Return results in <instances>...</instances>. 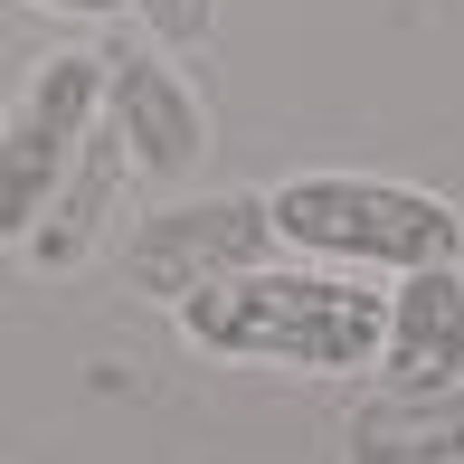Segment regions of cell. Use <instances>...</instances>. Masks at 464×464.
<instances>
[{"label":"cell","mask_w":464,"mask_h":464,"mask_svg":"<svg viewBox=\"0 0 464 464\" xmlns=\"http://www.w3.org/2000/svg\"><path fill=\"white\" fill-rule=\"evenodd\" d=\"M379 379L389 389L464 379V276L455 266H408V285L379 294Z\"/></svg>","instance_id":"6"},{"label":"cell","mask_w":464,"mask_h":464,"mask_svg":"<svg viewBox=\"0 0 464 464\" xmlns=\"http://www.w3.org/2000/svg\"><path fill=\"white\" fill-rule=\"evenodd\" d=\"M266 246H276L266 199L218 189V199H171V208H152V218L133 227V246H123V276H133V294H152V304H180V294L237 276V266H266Z\"/></svg>","instance_id":"4"},{"label":"cell","mask_w":464,"mask_h":464,"mask_svg":"<svg viewBox=\"0 0 464 464\" xmlns=\"http://www.w3.org/2000/svg\"><path fill=\"white\" fill-rule=\"evenodd\" d=\"M180 332L227 361L285 370H370L379 361V294L313 276V266H237V276L180 294Z\"/></svg>","instance_id":"1"},{"label":"cell","mask_w":464,"mask_h":464,"mask_svg":"<svg viewBox=\"0 0 464 464\" xmlns=\"http://www.w3.org/2000/svg\"><path fill=\"white\" fill-rule=\"evenodd\" d=\"M142 29L161 38V48H199L208 29H218V0H133Z\"/></svg>","instance_id":"9"},{"label":"cell","mask_w":464,"mask_h":464,"mask_svg":"<svg viewBox=\"0 0 464 464\" xmlns=\"http://www.w3.org/2000/svg\"><path fill=\"white\" fill-rule=\"evenodd\" d=\"M95 67H104V95H95V104L114 114L123 161H133L142 180H189V171H199V152H208L199 95H189L152 48H104Z\"/></svg>","instance_id":"5"},{"label":"cell","mask_w":464,"mask_h":464,"mask_svg":"<svg viewBox=\"0 0 464 464\" xmlns=\"http://www.w3.org/2000/svg\"><path fill=\"white\" fill-rule=\"evenodd\" d=\"M123 180H133V161H123V142H114V123H86V142H76V161H67V180L48 189V208L29 218V266L38 276H76V266L104 246V227H114V199H123Z\"/></svg>","instance_id":"7"},{"label":"cell","mask_w":464,"mask_h":464,"mask_svg":"<svg viewBox=\"0 0 464 464\" xmlns=\"http://www.w3.org/2000/svg\"><path fill=\"white\" fill-rule=\"evenodd\" d=\"M266 227L276 246H304V256H332V266H446L455 256V208L436 189H408V180H361V171H313V180H285L266 199Z\"/></svg>","instance_id":"2"},{"label":"cell","mask_w":464,"mask_h":464,"mask_svg":"<svg viewBox=\"0 0 464 464\" xmlns=\"http://www.w3.org/2000/svg\"><path fill=\"white\" fill-rule=\"evenodd\" d=\"M95 95H104L95 57H38L29 86L10 95V114H0V237H29V218L48 208V189L67 180L76 142L95 123Z\"/></svg>","instance_id":"3"},{"label":"cell","mask_w":464,"mask_h":464,"mask_svg":"<svg viewBox=\"0 0 464 464\" xmlns=\"http://www.w3.org/2000/svg\"><path fill=\"white\" fill-rule=\"evenodd\" d=\"M351 464H464V379L370 398L351 417Z\"/></svg>","instance_id":"8"},{"label":"cell","mask_w":464,"mask_h":464,"mask_svg":"<svg viewBox=\"0 0 464 464\" xmlns=\"http://www.w3.org/2000/svg\"><path fill=\"white\" fill-rule=\"evenodd\" d=\"M38 10H76V19H114V10H133V0H38Z\"/></svg>","instance_id":"10"}]
</instances>
